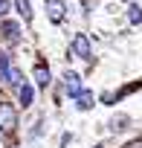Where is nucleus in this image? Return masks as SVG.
<instances>
[{
    "label": "nucleus",
    "mask_w": 142,
    "mask_h": 148,
    "mask_svg": "<svg viewBox=\"0 0 142 148\" xmlns=\"http://www.w3.org/2000/svg\"><path fill=\"white\" fill-rule=\"evenodd\" d=\"M49 82H52V76H49V67L38 64V67H35V84H38L41 90H46V87H49Z\"/></svg>",
    "instance_id": "nucleus-6"
},
{
    "label": "nucleus",
    "mask_w": 142,
    "mask_h": 148,
    "mask_svg": "<svg viewBox=\"0 0 142 148\" xmlns=\"http://www.w3.org/2000/svg\"><path fill=\"white\" fill-rule=\"evenodd\" d=\"M128 18H130V23H142V6L133 3V6L128 9Z\"/></svg>",
    "instance_id": "nucleus-11"
},
{
    "label": "nucleus",
    "mask_w": 142,
    "mask_h": 148,
    "mask_svg": "<svg viewBox=\"0 0 142 148\" xmlns=\"http://www.w3.org/2000/svg\"><path fill=\"white\" fill-rule=\"evenodd\" d=\"M73 52H76L79 58H84V61H93V47H90V41H87L84 32L73 35Z\"/></svg>",
    "instance_id": "nucleus-2"
},
{
    "label": "nucleus",
    "mask_w": 142,
    "mask_h": 148,
    "mask_svg": "<svg viewBox=\"0 0 142 148\" xmlns=\"http://www.w3.org/2000/svg\"><path fill=\"white\" fill-rule=\"evenodd\" d=\"M12 58L9 52H0V84H9V76H12Z\"/></svg>",
    "instance_id": "nucleus-5"
},
{
    "label": "nucleus",
    "mask_w": 142,
    "mask_h": 148,
    "mask_svg": "<svg viewBox=\"0 0 142 148\" xmlns=\"http://www.w3.org/2000/svg\"><path fill=\"white\" fill-rule=\"evenodd\" d=\"M15 131H18V110H15V105L0 102V134L12 136Z\"/></svg>",
    "instance_id": "nucleus-1"
},
{
    "label": "nucleus",
    "mask_w": 142,
    "mask_h": 148,
    "mask_svg": "<svg viewBox=\"0 0 142 148\" xmlns=\"http://www.w3.org/2000/svg\"><path fill=\"white\" fill-rule=\"evenodd\" d=\"M64 90H67V96L70 99H76L84 87H81V76H79V73H73V70H67L64 73Z\"/></svg>",
    "instance_id": "nucleus-3"
},
{
    "label": "nucleus",
    "mask_w": 142,
    "mask_h": 148,
    "mask_svg": "<svg viewBox=\"0 0 142 148\" xmlns=\"http://www.w3.org/2000/svg\"><path fill=\"white\" fill-rule=\"evenodd\" d=\"M6 9H9V0H0V15H6Z\"/></svg>",
    "instance_id": "nucleus-14"
},
{
    "label": "nucleus",
    "mask_w": 142,
    "mask_h": 148,
    "mask_svg": "<svg viewBox=\"0 0 142 148\" xmlns=\"http://www.w3.org/2000/svg\"><path fill=\"white\" fill-rule=\"evenodd\" d=\"M76 99H79V102H76V108H79V110H87V108L93 105V93H90V90H81Z\"/></svg>",
    "instance_id": "nucleus-9"
},
{
    "label": "nucleus",
    "mask_w": 142,
    "mask_h": 148,
    "mask_svg": "<svg viewBox=\"0 0 142 148\" xmlns=\"http://www.w3.org/2000/svg\"><path fill=\"white\" fill-rule=\"evenodd\" d=\"M3 35H6V41H18L20 35H18V23H3Z\"/></svg>",
    "instance_id": "nucleus-10"
},
{
    "label": "nucleus",
    "mask_w": 142,
    "mask_h": 148,
    "mask_svg": "<svg viewBox=\"0 0 142 148\" xmlns=\"http://www.w3.org/2000/svg\"><path fill=\"white\" fill-rule=\"evenodd\" d=\"M110 128H113V131H122V128H128V116H119V119H113V122H110Z\"/></svg>",
    "instance_id": "nucleus-12"
},
{
    "label": "nucleus",
    "mask_w": 142,
    "mask_h": 148,
    "mask_svg": "<svg viewBox=\"0 0 142 148\" xmlns=\"http://www.w3.org/2000/svg\"><path fill=\"white\" fill-rule=\"evenodd\" d=\"M15 6H18V12H20V18L29 23L32 21V3H29V0H15Z\"/></svg>",
    "instance_id": "nucleus-8"
},
{
    "label": "nucleus",
    "mask_w": 142,
    "mask_h": 148,
    "mask_svg": "<svg viewBox=\"0 0 142 148\" xmlns=\"http://www.w3.org/2000/svg\"><path fill=\"white\" fill-rule=\"evenodd\" d=\"M125 148H142V139H133V142H128Z\"/></svg>",
    "instance_id": "nucleus-13"
},
{
    "label": "nucleus",
    "mask_w": 142,
    "mask_h": 148,
    "mask_svg": "<svg viewBox=\"0 0 142 148\" xmlns=\"http://www.w3.org/2000/svg\"><path fill=\"white\" fill-rule=\"evenodd\" d=\"M44 6H46V18H49L52 23H61V21H64V12H67L64 0H44Z\"/></svg>",
    "instance_id": "nucleus-4"
},
{
    "label": "nucleus",
    "mask_w": 142,
    "mask_h": 148,
    "mask_svg": "<svg viewBox=\"0 0 142 148\" xmlns=\"http://www.w3.org/2000/svg\"><path fill=\"white\" fill-rule=\"evenodd\" d=\"M32 96H35L32 84H26V82H23V84L18 87V99H20V105H23V108H29V105H32Z\"/></svg>",
    "instance_id": "nucleus-7"
}]
</instances>
